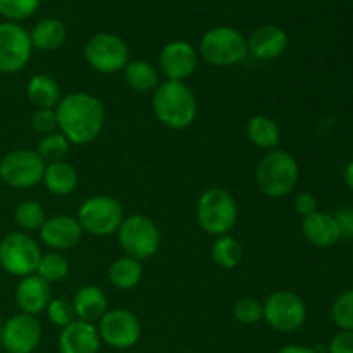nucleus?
<instances>
[{
    "label": "nucleus",
    "mask_w": 353,
    "mask_h": 353,
    "mask_svg": "<svg viewBox=\"0 0 353 353\" xmlns=\"http://www.w3.org/2000/svg\"><path fill=\"white\" fill-rule=\"evenodd\" d=\"M330 353H353V331H340L334 334L327 347Z\"/></svg>",
    "instance_id": "38"
},
{
    "label": "nucleus",
    "mask_w": 353,
    "mask_h": 353,
    "mask_svg": "<svg viewBox=\"0 0 353 353\" xmlns=\"http://www.w3.org/2000/svg\"><path fill=\"white\" fill-rule=\"evenodd\" d=\"M59 131L71 145H88L100 137L105 126L102 100L86 92H72L55 107Z\"/></svg>",
    "instance_id": "1"
},
{
    "label": "nucleus",
    "mask_w": 353,
    "mask_h": 353,
    "mask_svg": "<svg viewBox=\"0 0 353 353\" xmlns=\"http://www.w3.org/2000/svg\"><path fill=\"white\" fill-rule=\"evenodd\" d=\"M41 341V324L37 316L16 314L2 324L0 343L7 353H33Z\"/></svg>",
    "instance_id": "14"
},
{
    "label": "nucleus",
    "mask_w": 353,
    "mask_h": 353,
    "mask_svg": "<svg viewBox=\"0 0 353 353\" xmlns=\"http://www.w3.org/2000/svg\"><path fill=\"white\" fill-rule=\"evenodd\" d=\"M331 317L341 331H353V288L334 300L331 305Z\"/></svg>",
    "instance_id": "33"
},
{
    "label": "nucleus",
    "mask_w": 353,
    "mask_h": 353,
    "mask_svg": "<svg viewBox=\"0 0 353 353\" xmlns=\"http://www.w3.org/2000/svg\"><path fill=\"white\" fill-rule=\"evenodd\" d=\"M200 55L216 68H231L248 55L247 38L231 26L210 28L200 40Z\"/></svg>",
    "instance_id": "5"
},
{
    "label": "nucleus",
    "mask_w": 353,
    "mask_h": 353,
    "mask_svg": "<svg viewBox=\"0 0 353 353\" xmlns=\"http://www.w3.org/2000/svg\"><path fill=\"white\" fill-rule=\"evenodd\" d=\"M45 162L34 150L17 148L9 152L0 161V179L10 188H31L41 183Z\"/></svg>",
    "instance_id": "11"
},
{
    "label": "nucleus",
    "mask_w": 353,
    "mask_h": 353,
    "mask_svg": "<svg viewBox=\"0 0 353 353\" xmlns=\"http://www.w3.org/2000/svg\"><path fill=\"white\" fill-rule=\"evenodd\" d=\"M302 233L309 243L319 248H331L341 240L340 230H338L333 214L321 212V210L303 217Z\"/></svg>",
    "instance_id": "20"
},
{
    "label": "nucleus",
    "mask_w": 353,
    "mask_h": 353,
    "mask_svg": "<svg viewBox=\"0 0 353 353\" xmlns=\"http://www.w3.org/2000/svg\"><path fill=\"white\" fill-rule=\"evenodd\" d=\"M99 336L112 348L126 350L134 347L141 336L140 319L128 309H110L100 317Z\"/></svg>",
    "instance_id": "12"
},
{
    "label": "nucleus",
    "mask_w": 353,
    "mask_h": 353,
    "mask_svg": "<svg viewBox=\"0 0 353 353\" xmlns=\"http://www.w3.org/2000/svg\"><path fill=\"white\" fill-rule=\"evenodd\" d=\"M276 353H317L314 348L303 347V345H288V347H283L281 350Z\"/></svg>",
    "instance_id": "40"
},
{
    "label": "nucleus",
    "mask_w": 353,
    "mask_h": 353,
    "mask_svg": "<svg viewBox=\"0 0 353 353\" xmlns=\"http://www.w3.org/2000/svg\"><path fill=\"white\" fill-rule=\"evenodd\" d=\"M248 54L261 61L281 57L288 48V33L276 24H264L247 38Z\"/></svg>",
    "instance_id": "17"
},
{
    "label": "nucleus",
    "mask_w": 353,
    "mask_h": 353,
    "mask_svg": "<svg viewBox=\"0 0 353 353\" xmlns=\"http://www.w3.org/2000/svg\"><path fill=\"white\" fill-rule=\"evenodd\" d=\"M33 43L30 31L17 23H0V72L14 74L30 62Z\"/></svg>",
    "instance_id": "13"
},
{
    "label": "nucleus",
    "mask_w": 353,
    "mask_h": 353,
    "mask_svg": "<svg viewBox=\"0 0 353 353\" xmlns=\"http://www.w3.org/2000/svg\"><path fill=\"white\" fill-rule=\"evenodd\" d=\"M69 147H71V143L68 141V138L61 131H54V133L43 134V138L38 141L37 154L40 155L45 164H52V162L64 161Z\"/></svg>",
    "instance_id": "29"
},
{
    "label": "nucleus",
    "mask_w": 353,
    "mask_h": 353,
    "mask_svg": "<svg viewBox=\"0 0 353 353\" xmlns=\"http://www.w3.org/2000/svg\"><path fill=\"white\" fill-rule=\"evenodd\" d=\"M41 255L37 241L23 231L6 234L0 241V265L7 274L16 278L34 274Z\"/></svg>",
    "instance_id": "8"
},
{
    "label": "nucleus",
    "mask_w": 353,
    "mask_h": 353,
    "mask_svg": "<svg viewBox=\"0 0 353 353\" xmlns=\"http://www.w3.org/2000/svg\"><path fill=\"white\" fill-rule=\"evenodd\" d=\"M247 137L257 148L274 150L281 143V131L278 123L265 114H257L247 123Z\"/></svg>",
    "instance_id": "24"
},
{
    "label": "nucleus",
    "mask_w": 353,
    "mask_h": 353,
    "mask_svg": "<svg viewBox=\"0 0 353 353\" xmlns=\"http://www.w3.org/2000/svg\"><path fill=\"white\" fill-rule=\"evenodd\" d=\"M333 216L334 219H336L341 238L353 240V207H341V209H338Z\"/></svg>",
    "instance_id": "37"
},
{
    "label": "nucleus",
    "mask_w": 353,
    "mask_h": 353,
    "mask_svg": "<svg viewBox=\"0 0 353 353\" xmlns=\"http://www.w3.org/2000/svg\"><path fill=\"white\" fill-rule=\"evenodd\" d=\"M83 230L79 226L78 219L65 214L47 217L43 226L40 228V240L52 252L71 250L81 241Z\"/></svg>",
    "instance_id": "16"
},
{
    "label": "nucleus",
    "mask_w": 353,
    "mask_h": 353,
    "mask_svg": "<svg viewBox=\"0 0 353 353\" xmlns=\"http://www.w3.org/2000/svg\"><path fill=\"white\" fill-rule=\"evenodd\" d=\"M30 37L33 48H38V50L43 52H52L62 47V43L65 41V37H68V30H65V24L62 21L48 17V19L40 21L33 28Z\"/></svg>",
    "instance_id": "26"
},
{
    "label": "nucleus",
    "mask_w": 353,
    "mask_h": 353,
    "mask_svg": "<svg viewBox=\"0 0 353 353\" xmlns=\"http://www.w3.org/2000/svg\"><path fill=\"white\" fill-rule=\"evenodd\" d=\"M41 0H0V16L9 23H19L33 16Z\"/></svg>",
    "instance_id": "32"
},
{
    "label": "nucleus",
    "mask_w": 353,
    "mask_h": 353,
    "mask_svg": "<svg viewBox=\"0 0 353 353\" xmlns=\"http://www.w3.org/2000/svg\"><path fill=\"white\" fill-rule=\"evenodd\" d=\"M345 183H347L348 188L353 192V161L348 162V165L345 168Z\"/></svg>",
    "instance_id": "41"
},
{
    "label": "nucleus",
    "mask_w": 353,
    "mask_h": 353,
    "mask_svg": "<svg viewBox=\"0 0 353 353\" xmlns=\"http://www.w3.org/2000/svg\"><path fill=\"white\" fill-rule=\"evenodd\" d=\"M26 95L37 109H55L62 99L61 86L50 74L31 76L26 85Z\"/></svg>",
    "instance_id": "23"
},
{
    "label": "nucleus",
    "mask_w": 353,
    "mask_h": 353,
    "mask_svg": "<svg viewBox=\"0 0 353 353\" xmlns=\"http://www.w3.org/2000/svg\"><path fill=\"white\" fill-rule=\"evenodd\" d=\"M117 240L128 257L137 261L154 257L161 248L162 234L157 224L143 214H133L124 217L117 230Z\"/></svg>",
    "instance_id": "6"
},
{
    "label": "nucleus",
    "mask_w": 353,
    "mask_h": 353,
    "mask_svg": "<svg viewBox=\"0 0 353 353\" xmlns=\"http://www.w3.org/2000/svg\"><path fill=\"white\" fill-rule=\"evenodd\" d=\"M52 300L50 283L41 279L38 274L21 278L16 288V305L23 314L38 316L47 309Z\"/></svg>",
    "instance_id": "18"
},
{
    "label": "nucleus",
    "mask_w": 353,
    "mask_h": 353,
    "mask_svg": "<svg viewBox=\"0 0 353 353\" xmlns=\"http://www.w3.org/2000/svg\"><path fill=\"white\" fill-rule=\"evenodd\" d=\"M196 221L200 228L212 236L230 234L238 221L236 200L231 192L219 186L205 190L196 203Z\"/></svg>",
    "instance_id": "4"
},
{
    "label": "nucleus",
    "mask_w": 353,
    "mask_h": 353,
    "mask_svg": "<svg viewBox=\"0 0 353 353\" xmlns=\"http://www.w3.org/2000/svg\"><path fill=\"white\" fill-rule=\"evenodd\" d=\"M123 76L126 85L138 93L155 92L161 85L159 71L147 61H130L123 69Z\"/></svg>",
    "instance_id": "25"
},
{
    "label": "nucleus",
    "mask_w": 353,
    "mask_h": 353,
    "mask_svg": "<svg viewBox=\"0 0 353 353\" xmlns=\"http://www.w3.org/2000/svg\"><path fill=\"white\" fill-rule=\"evenodd\" d=\"M83 233L92 236H109L117 233L124 221V209L114 196L95 195L86 199L76 214Z\"/></svg>",
    "instance_id": "7"
},
{
    "label": "nucleus",
    "mask_w": 353,
    "mask_h": 353,
    "mask_svg": "<svg viewBox=\"0 0 353 353\" xmlns=\"http://www.w3.org/2000/svg\"><path fill=\"white\" fill-rule=\"evenodd\" d=\"M264 321L278 333H295L305 324L307 305L302 296L290 290L271 293L262 303Z\"/></svg>",
    "instance_id": "9"
},
{
    "label": "nucleus",
    "mask_w": 353,
    "mask_h": 353,
    "mask_svg": "<svg viewBox=\"0 0 353 353\" xmlns=\"http://www.w3.org/2000/svg\"><path fill=\"white\" fill-rule=\"evenodd\" d=\"M299 162L290 152L281 150V148L265 152L255 171L259 190L271 199H283L290 195L299 185Z\"/></svg>",
    "instance_id": "3"
},
{
    "label": "nucleus",
    "mask_w": 353,
    "mask_h": 353,
    "mask_svg": "<svg viewBox=\"0 0 353 353\" xmlns=\"http://www.w3.org/2000/svg\"><path fill=\"white\" fill-rule=\"evenodd\" d=\"M45 310H47L48 321L59 327H65L76 321V312L74 307H72V302L68 299H62V296L52 299Z\"/></svg>",
    "instance_id": "35"
},
{
    "label": "nucleus",
    "mask_w": 353,
    "mask_h": 353,
    "mask_svg": "<svg viewBox=\"0 0 353 353\" xmlns=\"http://www.w3.org/2000/svg\"><path fill=\"white\" fill-rule=\"evenodd\" d=\"M74 307L76 319L85 321V323H95L107 312V295L100 286L86 285L81 286L74 293V299L71 300Z\"/></svg>",
    "instance_id": "21"
},
{
    "label": "nucleus",
    "mask_w": 353,
    "mask_h": 353,
    "mask_svg": "<svg viewBox=\"0 0 353 353\" xmlns=\"http://www.w3.org/2000/svg\"><path fill=\"white\" fill-rule=\"evenodd\" d=\"M85 59L97 72L116 74L130 62V48L119 34L102 31L86 41Z\"/></svg>",
    "instance_id": "10"
},
{
    "label": "nucleus",
    "mask_w": 353,
    "mask_h": 353,
    "mask_svg": "<svg viewBox=\"0 0 353 353\" xmlns=\"http://www.w3.org/2000/svg\"><path fill=\"white\" fill-rule=\"evenodd\" d=\"M31 128L41 134L54 133L59 128L55 109H34L31 114Z\"/></svg>",
    "instance_id": "36"
},
{
    "label": "nucleus",
    "mask_w": 353,
    "mask_h": 353,
    "mask_svg": "<svg viewBox=\"0 0 353 353\" xmlns=\"http://www.w3.org/2000/svg\"><path fill=\"white\" fill-rule=\"evenodd\" d=\"M162 74L169 81H185L199 65V52L185 40H172L162 47L159 55Z\"/></svg>",
    "instance_id": "15"
},
{
    "label": "nucleus",
    "mask_w": 353,
    "mask_h": 353,
    "mask_svg": "<svg viewBox=\"0 0 353 353\" xmlns=\"http://www.w3.org/2000/svg\"><path fill=\"white\" fill-rule=\"evenodd\" d=\"M99 330L95 324L78 321L62 327L59 334V352L61 353H97L100 348Z\"/></svg>",
    "instance_id": "19"
},
{
    "label": "nucleus",
    "mask_w": 353,
    "mask_h": 353,
    "mask_svg": "<svg viewBox=\"0 0 353 353\" xmlns=\"http://www.w3.org/2000/svg\"><path fill=\"white\" fill-rule=\"evenodd\" d=\"M109 281L110 285L116 286L117 290H133L134 286H138V283L143 278V265L140 261L133 257H124L116 259L112 264L109 265Z\"/></svg>",
    "instance_id": "27"
},
{
    "label": "nucleus",
    "mask_w": 353,
    "mask_h": 353,
    "mask_svg": "<svg viewBox=\"0 0 353 353\" xmlns=\"http://www.w3.org/2000/svg\"><path fill=\"white\" fill-rule=\"evenodd\" d=\"M233 317L243 326H254L264 319V309L262 302L252 296H245L234 302L233 305Z\"/></svg>",
    "instance_id": "34"
},
{
    "label": "nucleus",
    "mask_w": 353,
    "mask_h": 353,
    "mask_svg": "<svg viewBox=\"0 0 353 353\" xmlns=\"http://www.w3.org/2000/svg\"><path fill=\"white\" fill-rule=\"evenodd\" d=\"M34 274H38L47 283H59L68 278L69 264L59 252H48V254L41 255Z\"/></svg>",
    "instance_id": "30"
},
{
    "label": "nucleus",
    "mask_w": 353,
    "mask_h": 353,
    "mask_svg": "<svg viewBox=\"0 0 353 353\" xmlns=\"http://www.w3.org/2000/svg\"><path fill=\"white\" fill-rule=\"evenodd\" d=\"M152 109L162 126L169 130H186L195 121L199 102L185 81L165 79L152 95Z\"/></svg>",
    "instance_id": "2"
},
{
    "label": "nucleus",
    "mask_w": 353,
    "mask_h": 353,
    "mask_svg": "<svg viewBox=\"0 0 353 353\" xmlns=\"http://www.w3.org/2000/svg\"><path fill=\"white\" fill-rule=\"evenodd\" d=\"M210 255L219 268L234 269L243 259V248L236 238L231 236V234H223V236H217L212 243Z\"/></svg>",
    "instance_id": "28"
},
{
    "label": "nucleus",
    "mask_w": 353,
    "mask_h": 353,
    "mask_svg": "<svg viewBox=\"0 0 353 353\" xmlns=\"http://www.w3.org/2000/svg\"><path fill=\"white\" fill-rule=\"evenodd\" d=\"M295 210L302 217L317 212V199L309 192H302L295 196Z\"/></svg>",
    "instance_id": "39"
},
{
    "label": "nucleus",
    "mask_w": 353,
    "mask_h": 353,
    "mask_svg": "<svg viewBox=\"0 0 353 353\" xmlns=\"http://www.w3.org/2000/svg\"><path fill=\"white\" fill-rule=\"evenodd\" d=\"M0 333H2V323H0Z\"/></svg>",
    "instance_id": "42"
},
{
    "label": "nucleus",
    "mask_w": 353,
    "mask_h": 353,
    "mask_svg": "<svg viewBox=\"0 0 353 353\" xmlns=\"http://www.w3.org/2000/svg\"><path fill=\"white\" fill-rule=\"evenodd\" d=\"M14 219L23 231H40L47 216L40 203L34 200H24L14 210Z\"/></svg>",
    "instance_id": "31"
},
{
    "label": "nucleus",
    "mask_w": 353,
    "mask_h": 353,
    "mask_svg": "<svg viewBox=\"0 0 353 353\" xmlns=\"http://www.w3.org/2000/svg\"><path fill=\"white\" fill-rule=\"evenodd\" d=\"M43 185L52 195L57 196H68L76 192L78 188V171L68 164L65 161L52 162V164H45L43 172Z\"/></svg>",
    "instance_id": "22"
}]
</instances>
